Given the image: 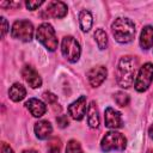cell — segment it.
Masks as SVG:
<instances>
[{"label":"cell","instance_id":"cell-1","mask_svg":"<svg viewBox=\"0 0 153 153\" xmlns=\"http://www.w3.org/2000/svg\"><path fill=\"white\" fill-rule=\"evenodd\" d=\"M136 65L137 61L133 56H123L120 60L116 71V81L121 87L128 88L131 86L136 72Z\"/></svg>","mask_w":153,"mask_h":153},{"label":"cell","instance_id":"cell-2","mask_svg":"<svg viewBox=\"0 0 153 153\" xmlns=\"http://www.w3.org/2000/svg\"><path fill=\"white\" fill-rule=\"evenodd\" d=\"M112 35L120 43H129L135 36V25L128 18H117L111 25Z\"/></svg>","mask_w":153,"mask_h":153},{"label":"cell","instance_id":"cell-3","mask_svg":"<svg viewBox=\"0 0 153 153\" xmlns=\"http://www.w3.org/2000/svg\"><path fill=\"white\" fill-rule=\"evenodd\" d=\"M36 38L50 51H54L57 48V38L55 30L48 23H43L37 27Z\"/></svg>","mask_w":153,"mask_h":153},{"label":"cell","instance_id":"cell-4","mask_svg":"<svg viewBox=\"0 0 153 153\" xmlns=\"http://www.w3.org/2000/svg\"><path fill=\"white\" fill-rule=\"evenodd\" d=\"M127 145V140L126 137L118 133V131H108L105 133L104 137L102 139L100 146L104 152H109V151H123L126 148Z\"/></svg>","mask_w":153,"mask_h":153},{"label":"cell","instance_id":"cell-5","mask_svg":"<svg viewBox=\"0 0 153 153\" xmlns=\"http://www.w3.org/2000/svg\"><path fill=\"white\" fill-rule=\"evenodd\" d=\"M11 35L23 42H30L33 36V26L29 20H17L12 25Z\"/></svg>","mask_w":153,"mask_h":153},{"label":"cell","instance_id":"cell-6","mask_svg":"<svg viewBox=\"0 0 153 153\" xmlns=\"http://www.w3.org/2000/svg\"><path fill=\"white\" fill-rule=\"evenodd\" d=\"M61 51L63 54V56L69 61V62H76L80 57V45L76 42V39H74L71 36H66L62 39V45H61Z\"/></svg>","mask_w":153,"mask_h":153},{"label":"cell","instance_id":"cell-7","mask_svg":"<svg viewBox=\"0 0 153 153\" xmlns=\"http://www.w3.org/2000/svg\"><path fill=\"white\" fill-rule=\"evenodd\" d=\"M152 80H153V65L148 62V63H145L139 71V74L135 80L136 91L139 92L146 91L149 87Z\"/></svg>","mask_w":153,"mask_h":153},{"label":"cell","instance_id":"cell-8","mask_svg":"<svg viewBox=\"0 0 153 153\" xmlns=\"http://www.w3.org/2000/svg\"><path fill=\"white\" fill-rule=\"evenodd\" d=\"M85 111H86V97L85 96L79 97L75 102H73L68 106L69 115L72 116V118H74L76 121L82 120V117L85 115Z\"/></svg>","mask_w":153,"mask_h":153},{"label":"cell","instance_id":"cell-9","mask_svg":"<svg viewBox=\"0 0 153 153\" xmlns=\"http://www.w3.org/2000/svg\"><path fill=\"white\" fill-rule=\"evenodd\" d=\"M106 74H108V71L104 66H97V67H93L88 71L87 73V79H88V82L91 84V86L93 87H97L99 86L106 78Z\"/></svg>","mask_w":153,"mask_h":153},{"label":"cell","instance_id":"cell-10","mask_svg":"<svg viewBox=\"0 0 153 153\" xmlns=\"http://www.w3.org/2000/svg\"><path fill=\"white\" fill-rule=\"evenodd\" d=\"M104 120H105V126L108 128H121L122 127V117L121 114L118 111H116L112 108H106L105 109V115H104Z\"/></svg>","mask_w":153,"mask_h":153},{"label":"cell","instance_id":"cell-11","mask_svg":"<svg viewBox=\"0 0 153 153\" xmlns=\"http://www.w3.org/2000/svg\"><path fill=\"white\" fill-rule=\"evenodd\" d=\"M22 75L24 78V80L32 87V88H37L42 85V79L38 75V73L30 66H25L22 69Z\"/></svg>","mask_w":153,"mask_h":153},{"label":"cell","instance_id":"cell-12","mask_svg":"<svg viewBox=\"0 0 153 153\" xmlns=\"http://www.w3.org/2000/svg\"><path fill=\"white\" fill-rule=\"evenodd\" d=\"M47 13L54 18H63L67 14V6L62 1H51L48 4Z\"/></svg>","mask_w":153,"mask_h":153},{"label":"cell","instance_id":"cell-13","mask_svg":"<svg viewBox=\"0 0 153 153\" xmlns=\"http://www.w3.org/2000/svg\"><path fill=\"white\" fill-rule=\"evenodd\" d=\"M25 105H26V108L29 109V111L31 112V115L35 116V117H41V116H43V115L45 114V111H47L45 104H44L42 100L36 99V98L29 99V100L25 103Z\"/></svg>","mask_w":153,"mask_h":153},{"label":"cell","instance_id":"cell-14","mask_svg":"<svg viewBox=\"0 0 153 153\" xmlns=\"http://www.w3.org/2000/svg\"><path fill=\"white\" fill-rule=\"evenodd\" d=\"M53 131V127L48 121H39L35 124V133L36 136L41 140L48 139Z\"/></svg>","mask_w":153,"mask_h":153},{"label":"cell","instance_id":"cell-15","mask_svg":"<svg viewBox=\"0 0 153 153\" xmlns=\"http://www.w3.org/2000/svg\"><path fill=\"white\" fill-rule=\"evenodd\" d=\"M140 45L142 49H149L153 45V27L145 26L140 36Z\"/></svg>","mask_w":153,"mask_h":153},{"label":"cell","instance_id":"cell-16","mask_svg":"<svg viewBox=\"0 0 153 153\" xmlns=\"http://www.w3.org/2000/svg\"><path fill=\"white\" fill-rule=\"evenodd\" d=\"M87 123L91 128H97L99 126V115L94 102H91L87 108Z\"/></svg>","mask_w":153,"mask_h":153},{"label":"cell","instance_id":"cell-17","mask_svg":"<svg viewBox=\"0 0 153 153\" xmlns=\"http://www.w3.org/2000/svg\"><path fill=\"white\" fill-rule=\"evenodd\" d=\"M8 96L13 102H19L26 96V90L22 84H13L8 90Z\"/></svg>","mask_w":153,"mask_h":153},{"label":"cell","instance_id":"cell-18","mask_svg":"<svg viewBox=\"0 0 153 153\" xmlns=\"http://www.w3.org/2000/svg\"><path fill=\"white\" fill-rule=\"evenodd\" d=\"M79 22H80V26L82 31H90L91 26H92V16L88 11L82 10L79 13Z\"/></svg>","mask_w":153,"mask_h":153},{"label":"cell","instance_id":"cell-19","mask_svg":"<svg viewBox=\"0 0 153 153\" xmlns=\"http://www.w3.org/2000/svg\"><path fill=\"white\" fill-rule=\"evenodd\" d=\"M94 38H96V42H97L99 49H105V48H106V44H108V36H106V32H105L103 29H97V30H96V32H94Z\"/></svg>","mask_w":153,"mask_h":153},{"label":"cell","instance_id":"cell-20","mask_svg":"<svg viewBox=\"0 0 153 153\" xmlns=\"http://www.w3.org/2000/svg\"><path fill=\"white\" fill-rule=\"evenodd\" d=\"M114 99L117 103V105H120V106H126L129 104V96L124 92H121V91L116 92L114 94Z\"/></svg>","mask_w":153,"mask_h":153},{"label":"cell","instance_id":"cell-21","mask_svg":"<svg viewBox=\"0 0 153 153\" xmlns=\"http://www.w3.org/2000/svg\"><path fill=\"white\" fill-rule=\"evenodd\" d=\"M66 153H82L80 143L78 141H75V140L68 141L67 147H66Z\"/></svg>","mask_w":153,"mask_h":153},{"label":"cell","instance_id":"cell-22","mask_svg":"<svg viewBox=\"0 0 153 153\" xmlns=\"http://www.w3.org/2000/svg\"><path fill=\"white\" fill-rule=\"evenodd\" d=\"M42 4H43L42 0H39V1H31V0H29V1L25 2L27 10H30V11H35V10H37Z\"/></svg>","mask_w":153,"mask_h":153},{"label":"cell","instance_id":"cell-23","mask_svg":"<svg viewBox=\"0 0 153 153\" xmlns=\"http://www.w3.org/2000/svg\"><path fill=\"white\" fill-rule=\"evenodd\" d=\"M43 98L45 99V102H48L49 104H54L57 100V96H55L51 92H44L43 93Z\"/></svg>","mask_w":153,"mask_h":153},{"label":"cell","instance_id":"cell-24","mask_svg":"<svg viewBox=\"0 0 153 153\" xmlns=\"http://www.w3.org/2000/svg\"><path fill=\"white\" fill-rule=\"evenodd\" d=\"M56 122L59 123V126H60L61 128H65L66 126H68V118H67L66 115H62V116L57 117V118H56Z\"/></svg>","mask_w":153,"mask_h":153},{"label":"cell","instance_id":"cell-25","mask_svg":"<svg viewBox=\"0 0 153 153\" xmlns=\"http://www.w3.org/2000/svg\"><path fill=\"white\" fill-rule=\"evenodd\" d=\"M7 31H8V24H7V20H6L4 17H1V36L5 37V35H6Z\"/></svg>","mask_w":153,"mask_h":153},{"label":"cell","instance_id":"cell-26","mask_svg":"<svg viewBox=\"0 0 153 153\" xmlns=\"http://www.w3.org/2000/svg\"><path fill=\"white\" fill-rule=\"evenodd\" d=\"M1 153H14V152H13V149H12L7 143L4 142V143L1 145Z\"/></svg>","mask_w":153,"mask_h":153},{"label":"cell","instance_id":"cell-27","mask_svg":"<svg viewBox=\"0 0 153 153\" xmlns=\"http://www.w3.org/2000/svg\"><path fill=\"white\" fill-rule=\"evenodd\" d=\"M48 153H60L59 146H50L48 149Z\"/></svg>","mask_w":153,"mask_h":153},{"label":"cell","instance_id":"cell-28","mask_svg":"<svg viewBox=\"0 0 153 153\" xmlns=\"http://www.w3.org/2000/svg\"><path fill=\"white\" fill-rule=\"evenodd\" d=\"M148 134H149V136L153 139V124L149 127V129H148Z\"/></svg>","mask_w":153,"mask_h":153},{"label":"cell","instance_id":"cell-29","mask_svg":"<svg viewBox=\"0 0 153 153\" xmlns=\"http://www.w3.org/2000/svg\"><path fill=\"white\" fill-rule=\"evenodd\" d=\"M23 153H38V152H36V151H33V149H29V151H24Z\"/></svg>","mask_w":153,"mask_h":153}]
</instances>
